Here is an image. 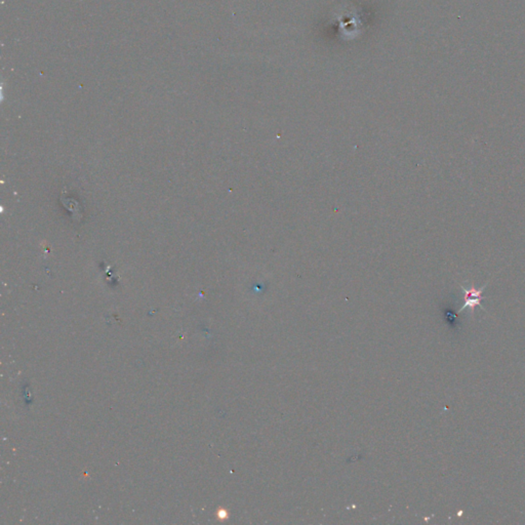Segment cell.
Listing matches in <instances>:
<instances>
[{
	"instance_id": "cell-1",
	"label": "cell",
	"mask_w": 525,
	"mask_h": 525,
	"mask_svg": "<svg viewBox=\"0 0 525 525\" xmlns=\"http://www.w3.org/2000/svg\"><path fill=\"white\" fill-rule=\"evenodd\" d=\"M487 285H488V282H486L483 286H481L480 289H477L473 283L470 284L469 288H465L464 285H461V289L464 293V305L461 309H459L458 313H462L464 310L469 309L470 314L473 316L476 307H480L482 310L486 311L484 307L482 306L481 302L485 299L482 294H483L484 290L486 289Z\"/></svg>"
}]
</instances>
